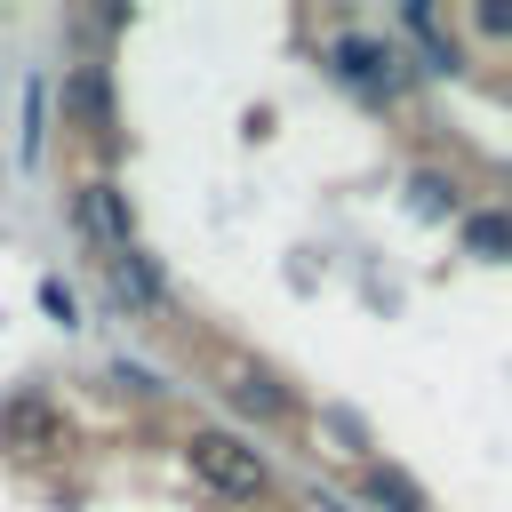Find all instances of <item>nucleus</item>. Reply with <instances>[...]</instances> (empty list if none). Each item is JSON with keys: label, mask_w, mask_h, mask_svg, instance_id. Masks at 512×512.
<instances>
[{"label": "nucleus", "mask_w": 512, "mask_h": 512, "mask_svg": "<svg viewBox=\"0 0 512 512\" xmlns=\"http://www.w3.org/2000/svg\"><path fill=\"white\" fill-rule=\"evenodd\" d=\"M72 224L104 248V256H120V248H136V232H128V208H120V192L112 184H88L80 200H72Z\"/></svg>", "instance_id": "3"}, {"label": "nucleus", "mask_w": 512, "mask_h": 512, "mask_svg": "<svg viewBox=\"0 0 512 512\" xmlns=\"http://www.w3.org/2000/svg\"><path fill=\"white\" fill-rule=\"evenodd\" d=\"M464 248L472 256H512V216H496V208L488 216H464Z\"/></svg>", "instance_id": "9"}, {"label": "nucleus", "mask_w": 512, "mask_h": 512, "mask_svg": "<svg viewBox=\"0 0 512 512\" xmlns=\"http://www.w3.org/2000/svg\"><path fill=\"white\" fill-rule=\"evenodd\" d=\"M192 472H200L216 496H232V504L272 496V464H264L240 432H192Z\"/></svg>", "instance_id": "1"}, {"label": "nucleus", "mask_w": 512, "mask_h": 512, "mask_svg": "<svg viewBox=\"0 0 512 512\" xmlns=\"http://www.w3.org/2000/svg\"><path fill=\"white\" fill-rule=\"evenodd\" d=\"M472 24H480V32H496V40H512V0H480V8H472Z\"/></svg>", "instance_id": "11"}, {"label": "nucleus", "mask_w": 512, "mask_h": 512, "mask_svg": "<svg viewBox=\"0 0 512 512\" xmlns=\"http://www.w3.org/2000/svg\"><path fill=\"white\" fill-rule=\"evenodd\" d=\"M104 264H112V280H120V296H128L136 312L160 304V264H152L144 248H120V256H104Z\"/></svg>", "instance_id": "4"}, {"label": "nucleus", "mask_w": 512, "mask_h": 512, "mask_svg": "<svg viewBox=\"0 0 512 512\" xmlns=\"http://www.w3.org/2000/svg\"><path fill=\"white\" fill-rule=\"evenodd\" d=\"M328 64H336V80H344V88H360V96H376V104H384V96H400L392 56H384L376 40H360V32H344V40L328 48Z\"/></svg>", "instance_id": "2"}, {"label": "nucleus", "mask_w": 512, "mask_h": 512, "mask_svg": "<svg viewBox=\"0 0 512 512\" xmlns=\"http://www.w3.org/2000/svg\"><path fill=\"white\" fill-rule=\"evenodd\" d=\"M416 208L440 216V208H448V176H416Z\"/></svg>", "instance_id": "12"}, {"label": "nucleus", "mask_w": 512, "mask_h": 512, "mask_svg": "<svg viewBox=\"0 0 512 512\" xmlns=\"http://www.w3.org/2000/svg\"><path fill=\"white\" fill-rule=\"evenodd\" d=\"M400 24H408V40L424 48V72H464V64H456V48L440 40V16H432L424 0H408V8H400Z\"/></svg>", "instance_id": "5"}, {"label": "nucleus", "mask_w": 512, "mask_h": 512, "mask_svg": "<svg viewBox=\"0 0 512 512\" xmlns=\"http://www.w3.org/2000/svg\"><path fill=\"white\" fill-rule=\"evenodd\" d=\"M224 392H232V400H240L248 416H288V392H280L272 376H256V368H248V376H232Z\"/></svg>", "instance_id": "8"}, {"label": "nucleus", "mask_w": 512, "mask_h": 512, "mask_svg": "<svg viewBox=\"0 0 512 512\" xmlns=\"http://www.w3.org/2000/svg\"><path fill=\"white\" fill-rule=\"evenodd\" d=\"M0 432H8V448H48V440H56V408H48V400H8Z\"/></svg>", "instance_id": "6"}, {"label": "nucleus", "mask_w": 512, "mask_h": 512, "mask_svg": "<svg viewBox=\"0 0 512 512\" xmlns=\"http://www.w3.org/2000/svg\"><path fill=\"white\" fill-rule=\"evenodd\" d=\"M72 112H80V120L104 112V72H80V80H72Z\"/></svg>", "instance_id": "10"}, {"label": "nucleus", "mask_w": 512, "mask_h": 512, "mask_svg": "<svg viewBox=\"0 0 512 512\" xmlns=\"http://www.w3.org/2000/svg\"><path fill=\"white\" fill-rule=\"evenodd\" d=\"M360 496H368L376 512H424V488H416L408 472H392V464H368V480H360Z\"/></svg>", "instance_id": "7"}]
</instances>
